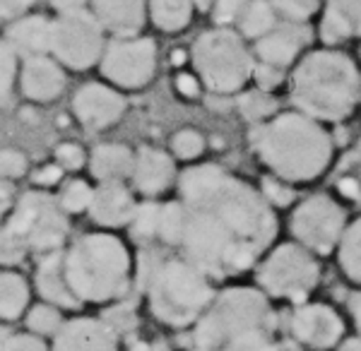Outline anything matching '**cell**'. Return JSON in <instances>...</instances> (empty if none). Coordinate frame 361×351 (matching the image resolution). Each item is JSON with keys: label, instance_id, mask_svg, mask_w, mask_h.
<instances>
[{"label": "cell", "instance_id": "6da1fadb", "mask_svg": "<svg viewBox=\"0 0 361 351\" xmlns=\"http://www.w3.org/2000/svg\"><path fill=\"white\" fill-rule=\"evenodd\" d=\"M185 226L180 253L209 279L246 272L277 236V216L250 185L219 166H190L178 178Z\"/></svg>", "mask_w": 361, "mask_h": 351}, {"label": "cell", "instance_id": "7a4b0ae2", "mask_svg": "<svg viewBox=\"0 0 361 351\" xmlns=\"http://www.w3.org/2000/svg\"><path fill=\"white\" fill-rule=\"evenodd\" d=\"M250 144L277 176L287 180H313L333 156V140L304 113H282L253 128Z\"/></svg>", "mask_w": 361, "mask_h": 351}, {"label": "cell", "instance_id": "3957f363", "mask_svg": "<svg viewBox=\"0 0 361 351\" xmlns=\"http://www.w3.org/2000/svg\"><path fill=\"white\" fill-rule=\"evenodd\" d=\"M142 277L149 311L161 325L188 327L205 315L214 301L212 284L205 272L185 257H142Z\"/></svg>", "mask_w": 361, "mask_h": 351}, {"label": "cell", "instance_id": "277c9868", "mask_svg": "<svg viewBox=\"0 0 361 351\" xmlns=\"http://www.w3.org/2000/svg\"><path fill=\"white\" fill-rule=\"evenodd\" d=\"M68 284L82 303H109L130 286V253L114 233H87L63 253Z\"/></svg>", "mask_w": 361, "mask_h": 351}, {"label": "cell", "instance_id": "5b68a950", "mask_svg": "<svg viewBox=\"0 0 361 351\" xmlns=\"http://www.w3.org/2000/svg\"><path fill=\"white\" fill-rule=\"evenodd\" d=\"M359 75L345 54L318 51L294 70L292 101L308 118L342 121L354 111Z\"/></svg>", "mask_w": 361, "mask_h": 351}, {"label": "cell", "instance_id": "8992f818", "mask_svg": "<svg viewBox=\"0 0 361 351\" xmlns=\"http://www.w3.org/2000/svg\"><path fill=\"white\" fill-rule=\"evenodd\" d=\"M272 311L267 298L258 289L238 286L222 291L195 323V349L217 351L234 339L255 332H272Z\"/></svg>", "mask_w": 361, "mask_h": 351}, {"label": "cell", "instance_id": "52a82bcc", "mask_svg": "<svg viewBox=\"0 0 361 351\" xmlns=\"http://www.w3.org/2000/svg\"><path fill=\"white\" fill-rule=\"evenodd\" d=\"M193 63L207 90L217 94L241 90L253 75L250 54L243 41L229 29L202 34L193 46Z\"/></svg>", "mask_w": 361, "mask_h": 351}, {"label": "cell", "instance_id": "ba28073f", "mask_svg": "<svg viewBox=\"0 0 361 351\" xmlns=\"http://www.w3.org/2000/svg\"><path fill=\"white\" fill-rule=\"evenodd\" d=\"M8 226L22 238L32 253H56L68 236L66 209L44 190L25 192L10 212Z\"/></svg>", "mask_w": 361, "mask_h": 351}, {"label": "cell", "instance_id": "9c48e42d", "mask_svg": "<svg viewBox=\"0 0 361 351\" xmlns=\"http://www.w3.org/2000/svg\"><path fill=\"white\" fill-rule=\"evenodd\" d=\"M320 277L318 262L306 248L284 243L265 257L258 267V284L270 296L301 301L316 289Z\"/></svg>", "mask_w": 361, "mask_h": 351}, {"label": "cell", "instance_id": "30bf717a", "mask_svg": "<svg viewBox=\"0 0 361 351\" xmlns=\"http://www.w3.org/2000/svg\"><path fill=\"white\" fill-rule=\"evenodd\" d=\"M104 32L106 29L102 27L94 13L78 10V13L61 15L54 20L51 56L70 70H87L97 66L106 51Z\"/></svg>", "mask_w": 361, "mask_h": 351}, {"label": "cell", "instance_id": "8fae6325", "mask_svg": "<svg viewBox=\"0 0 361 351\" xmlns=\"http://www.w3.org/2000/svg\"><path fill=\"white\" fill-rule=\"evenodd\" d=\"M102 75L116 87H145L157 68V46L152 39H116L102 56Z\"/></svg>", "mask_w": 361, "mask_h": 351}, {"label": "cell", "instance_id": "7c38bea8", "mask_svg": "<svg viewBox=\"0 0 361 351\" xmlns=\"http://www.w3.org/2000/svg\"><path fill=\"white\" fill-rule=\"evenodd\" d=\"M345 231V212L325 195H313L292 216V233L306 248L330 253Z\"/></svg>", "mask_w": 361, "mask_h": 351}, {"label": "cell", "instance_id": "4fadbf2b", "mask_svg": "<svg viewBox=\"0 0 361 351\" xmlns=\"http://www.w3.org/2000/svg\"><path fill=\"white\" fill-rule=\"evenodd\" d=\"M73 113L87 130H104L123 118L126 99L111 87L90 82L75 92Z\"/></svg>", "mask_w": 361, "mask_h": 351}, {"label": "cell", "instance_id": "5bb4252c", "mask_svg": "<svg viewBox=\"0 0 361 351\" xmlns=\"http://www.w3.org/2000/svg\"><path fill=\"white\" fill-rule=\"evenodd\" d=\"M292 332L304 347L325 351L333 349L345 335V323L330 306L323 303H306L296 308L292 315Z\"/></svg>", "mask_w": 361, "mask_h": 351}, {"label": "cell", "instance_id": "9a60e30c", "mask_svg": "<svg viewBox=\"0 0 361 351\" xmlns=\"http://www.w3.org/2000/svg\"><path fill=\"white\" fill-rule=\"evenodd\" d=\"M51 351H118V335L102 318L66 320Z\"/></svg>", "mask_w": 361, "mask_h": 351}, {"label": "cell", "instance_id": "2e32d148", "mask_svg": "<svg viewBox=\"0 0 361 351\" xmlns=\"http://www.w3.org/2000/svg\"><path fill=\"white\" fill-rule=\"evenodd\" d=\"M20 87L29 101L49 104L63 94L66 73L54 56H34L25 58L20 68Z\"/></svg>", "mask_w": 361, "mask_h": 351}, {"label": "cell", "instance_id": "e0dca14e", "mask_svg": "<svg viewBox=\"0 0 361 351\" xmlns=\"http://www.w3.org/2000/svg\"><path fill=\"white\" fill-rule=\"evenodd\" d=\"M34 284H37L39 296L61 311H78L82 306V301L73 294L68 284L66 267H63V250L42 255L37 272H34Z\"/></svg>", "mask_w": 361, "mask_h": 351}, {"label": "cell", "instance_id": "ac0fdd59", "mask_svg": "<svg viewBox=\"0 0 361 351\" xmlns=\"http://www.w3.org/2000/svg\"><path fill=\"white\" fill-rule=\"evenodd\" d=\"M308 37H311V32L304 25H296V22L279 25L255 41V54L265 66L284 68L301 54Z\"/></svg>", "mask_w": 361, "mask_h": 351}, {"label": "cell", "instance_id": "d6986e66", "mask_svg": "<svg viewBox=\"0 0 361 351\" xmlns=\"http://www.w3.org/2000/svg\"><path fill=\"white\" fill-rule=\"evenodd\" d=\"M92 10L106 32L130 39L145 27L147 0H92Z\"/></svg>", "mask_w": 361, "mask_h": 351}, {"label": "cell", "instance_id": "ffe728a7", "mask_svg": "<svg viewBox=\"0 0 361 351\" xmlns=\"http://www.w3.org/2000/svg\"><path fill=\"white\" fill-rule=\"evenodd\" d=\"M51 39H54V20H46L44 15L20 17L10 25L8 34H5V41L22 58L49 56Z\"/></svg>", "mask_w": 361, "mask_h": 351}, {"label": "cell", "instance_id": "44dd1931", "mask_svg": "<svg viewBox=\"0 0 361 351\" xmlns=\"http://www.w3.org/2000/svg\"><path fill=\"white\" fill-rule=\"evenodd\" d=\"M135 207L137 204L123 183H102L92 197L90 214L99 226L114 229V226L130 224Z\"/></svg>", "mask_w": 361, "mask_h": 351}, {"label": "cell", "instance_id": "7402d4cb", "mask_svg": "<svg viewBox=\"0 0 361 351\" xmlns=\"http://www.w3.org/2000/svg\"><path fill=\"white\" fill-rule=\"evenodd\" d=\"M173 168L171 156L154 147H142L135 154V166H133V183L145 195H159L173 183Z\"/></svg>", "mask_w": 361, "mask_h": 351}, {"label": "cell", "instance_id": "603a6c76", "mask_svg": "<svg viewBox=\"0 0 361 351\" xmlns=\"http://www.w3.org/2000/svg\"><path fill=\"white\" fill-rule=\"evenodd\" d=\"M135 156L126 144H99L90 156V171L102 183H123V178L133 176Z\"/></svg>", "mask_w": 361, "mask_h": 351}, {"label": "cell", "instance_id": "cb8c5ba5", "mask_svg": "<svg viewBox=\"0 0 361 351\" xmlns=\"http://www.w3.org/2000/svg\"><path fill=\"white\" fill-rule=\"evenodd\" d=\"M320 34L328 44L361 37V0H328Z\"/></svg>", "mask_w": 361, "mask_h": 351}, {"label": "cell", "instance_id": "d4e9b609", "mask_svg": "<svg viewBox=\"0 0 361 351\" xmlns=\"http://www.w3.org/2000/svg\"><path fill=\"white\" fill-rule=\"evenodd\" d=\"M29 306V284L20 272L0 270V320L13 323L25 315Z\"/></svg>", "mask_w": 361, "mask_h": 351}, {"label": "cell", "instance_id": "484cf974", "mask_svg": "<svg viewBox=\"0 0 361 351\" xmlns=\"http://www.w3.org/2000/svg\"><path fill=\"white\" fill-rule=\"evenodd\" d=\"M193 0H149V17L161 32H178L190 22Z\"/></svg>", "mask_w": 361, "mask_h": 351}, {"label": "cell", "instance_id": "4316f807", "mask_svg": "<svg viewBox=\"0 0 361 351\" xmlns=\"http://www.w3.org/2000/svg\"><path fill=\"white\" fill-rule=\"evenodd\" d=\"M241 20V32L250 39H260L275 29V8L267 0H248Z\"/></svg>", "mask_w": 361, "mask_h": 351}, {"label": "cell", "instance_id": "83f0119b", "mask_svg": "<svg viewBox=\"0 0 361 351\" xmlns=\"http://www.w3.org/2000/svg\"><path fill=\"white\" fill-rule=\"evenodd\" d=\"M340 265L352 282L361 284V219L354 221L342 236Z\"/></svg>", "mask_w": 361, "mask_h": 351}, {"label": "cell", "instance_id": "f1b7e54d", "mask_svg": "<svg viewBox=\"0 0 361 351\" xmlns=\"http://www.w3.org/2000/svg\"><path fill=\"white\" fill-rule=\"evenodd\" d=\"M63 313L61 308L51 306V303H39V306L27 311V330L37 337H56L58 330L63 327Z\"/></svg>", "mask_w": 361, "mask_h": 351}, {"label": "cell", "instance_id": "f546056e", "mask_svg": "<svg viewBox=\"0 0 361 351\" xmlns=\"http://www.w3.org/2000/svg\"><path fill=\"white\" fill-rule=\"evenodd\" d=\"M159 219H161V207L154 202H142L135 207V214L130 219L133 236L140 243H149L154 238H159Z\"/></svg>", "mask_w": 361, "mask_h": 351}, {"label": "cell", "instance_id": "4dcf8cb0", "mask_svg": "<svg viewBox=\"0 0 361 351\" xmlns=\"http://www.w3.org/2000/svg\"><path fill=\"white\" fill-rule=\"evenodd\" d=\"M183 226H185V207L183 202H166L161 207V219H159V238L166 245H176L180 243L183 236Z\"/></svg>", "mask_w": 361, "mask_h": 351}, {"label": "cell", "instance_id": "1f68e13d", "mask_svg": "<svg viewBox=\"0 0 361 351\" xmlns=\"http://www.w3.org/2000/svg\"><path fill=\"white\" fill-rule=\"evenodd\" d=\"M238 109H241L243 118L258 123V121H265L270 116H275L277 111V99L270 97L265 90H253V92H246L238 99Z\"/></svg>", "mask_w": 361, "mask_h": 351}, {"label": "cell", "instance_id": "d6a6232c", "mask_svg": "<svg viewBox=\"0 0 361 351\" xmlns=\"http://www.w3.org/2000/svg\"><path fill=\"white\" fill-rule=\"evenodd\" d=\"M217 351H301V349L289 342H275L272 332H255V335L234 339V342H229L226 347Z\"/></svg>", "mask_w": 361, "mask_h": 351}, {"label": "cell", "instance_id": "836d02e7", "mask_svg": "<svg viewBox=\"0 0 361 351\" xmlns=\"http://www.w3.org/2000/svg\"><path fill=\"white\" fill-rule=\"evenodd\" d=\"M29 253H32L29 245L5 224L3 229H0V267L8 270V267L20 265V262H25V257Z\"/></svg>", "mask_w": 361, "mask_h": 351}, {"label": "cell", "instance_id": "e575fe53", "mask_svg": "<svg viewBox=\"0 0 361 351\" xmlns=\"http://www.w3.org/2000/svg\"><path fill=\"white\" fill-rule=\"evenodd\" d=\"M92 197H94V190H92L85 180H70L66 185V190L61 192V197H58V202H61V207L66 209V212L78 214V212H82V209H90Z\"/></svg>", "mask_w": 361, "mask_h": 351}, {"label": "cell", "instance_id": "d590c367", "mask_svg": "<svg viewBox=\"0 0 361 351\" xmlns=\"http://www.w3.org/2000/svg\"><path fill=\"white\" fill-rule=\"evenodd\" d=\"M15 78H20V68H17V54L13 46L5 39H0V99L10 94L15 85Z\"/></svg>", "mask_w": 361, "mask_h": 351}, {"label": "cell", "instance_id": "8d00e7d4", "mask_svg": "<svg viewBox=\"0 0 361 351\" xmlns=\"http://www.w3.org/2000/svg\"><path fill=\"white\" fill-rule=\"evenodd\" d=\"M171 149L178 159H195V156H200L202 149H205V140H202L200 133L185 128V130H178L176 135H173Z\"/></svg>", "mask_w": 361, "mask_h": 351}, {"label": "cell", "instance_id": "74e56055", "mask_svg": "<svg viewBox=\"0 0 361 351\" xmlns=\"http://www.w3.org/2000/svg\"><path fill=\"white\" fill-rule=\"evenodd\" d=\"M0 351H51L44 337H37L32 332H17L0 339Z\"/></svg>", "mask_w": 361, "mask_h": 351}, {"label": "cell", "instance_id": "f35d334b", "mask_svg": "<svg viewBox=\"0 0 361 351\" xmlns=\"http://www.w3.org/2000/svg\"><path fill=\"white\" fill-rule=\"evenodd\" d=\"M27 173V156L17 149H0V178L15 180Z\"/></svg>", "mask_w": 361, "mask_h": 351}, {"label": "cell", "instance_id": "ab89813d", "mask_svg": "<svg viewBox=\"0 0 361 351\" xmlns=\"http://www.w3.org/2000/svg\"><path fill=\"white\" fill-rule=\"evenodd\" d=\"M104 323H106L111 330L116 332V335H123V332L128 330H133L137 323V318H135V311H133L130 306H116V308H109L106 313H104Z\"/></svg>", "mask_w": 361, "mask_h": 351}, {"label": "cell", "instance_id": "60d3db41", "mask_svg": "<svg viewBox=\"0 0 361 351\" xmlns=\"http://www.w3.org/2000/svg\"><path fill=\"white\" fill-rule=\"evenodd\" d=\"M272 5H275V10H279L282 15H287L289 20L301 22L316 13L318 0H272Z\"/></svg>", "mask_w": 361, "mask_h": 351}, {"label": "cell", "instance_id": "b9f144b4", "mask_svg": "<svg viewBox=\"0 0 361 351\" xmlns=\"http://www.w3.org/2000/svg\"><path fill=\"white\" fill-rule=\"evenodd\" d=\"M56 164L68 171H75L85 164V152L82 147H78L75 142H63L56 147Z\"/></svg>", "mask_w": 361, "mask_h": 351}, {"label": "cell", "instance_id": "7bdbcfd3", "mask_svg": "<svg viewBox=\"0 0 361 351\" xmlns=\"http://www.w3.org/2000/svg\"><path fill=\"white\" fill-rule=\"evenodd\" d=\"M248 0H214V22L219 25H229L236 17L243 15Z\"/></svg>", "mask_w": 361, "mask_h": 351}, {"label": "cell", "instance_id": "ee69618b", "mask_svg": "<svg viewBox=\"0 0 361 351\" xmlns=\"http://www.w3.org/2000/svg\"><path fill=\"white\" fill-rule=\"evenodd\" d=\"M263 190H265L267 200L275 202V204H289L294 200V190H289L287 185L277 183V180H272V178L263 180Z\"/></svg>", "mask_w": 361, "mask_h": 351}, {"label": "cell", "instance_id": "f6af8a7d", "mask_svg": "<svg viewBox=\"0 0 361 351\" xmlns=\"http://www.w3.org/2000/svg\"><path fill=\"white\" fill-rule=\"evenodd\" d=\"M63 173H66V168L58 166V164H49V166H42L37 173L32 176L34 185H39V188H51V185H56L58 180L63 178Z\"/></svg>", "mask_w": 361, "mask_h": 351}, {"label": "cell", "instance_id": "bcb514c9", "mask_svg": "<svg viewBox=\"0 0 361 351\" xmlns=\"http://www.w3.org/2000/svg\"><path fill=\"white\" fill-rule=\"evenodd\" d=\"M37 0H0V17L5 20H20Z\"/></svg>", "mask_w": 361, "mask_h": 351}, {"label": "cell", "instance_id": "7dc6e473", "mask_svg": "<svg viewBox=\"0 0 361 351\" xmlns=\"http://www.w3.org/2000/svg\"><path fill=\"white\" fill-rule=\"evenodd\" d=\"M255 80L260 82V90H272V87H277L279 82H282V75H279V68H272V66H265V63H260L258 68H255Z\"/></svg>", "mask_w": 361, "mask_h": 351}, {"label": "cell", "instance_id": "c3c4849f", "mask_svg": "<svg viewBox=\"0 0 361 351\" xmlns=\"http://www.w3.org/2000/svg\"><path fill=\"white\" fill-rule=\"evenodd\" d=\"M15 188L10 180L0 178V216H5L8 212H13L15 209Z\"/></svg>", "mask_w": 361, "mask_h": 351}, {"label": "cell", "instance_id": "681fc988", "mask_svg": "<svg viewBox=\"0 0 361 351\" xmlns=\"http://www.w3.org/2000/svg\"><path fill=\"white\" fill-rule=\"evenodd\" d=\"M337 190L345 197H349V200H361V183L354 176H345V178L337 180Z\"/></svg>", "mask_w": 361, "mask_h": 351}, {"label": "cell", "instance_id": "f907efd6", "mask_svg": "<svg viewBox=\"0 0 361 351\" xmlns=\"http://www.w3.org/2000/svg\"><path fill=\"white\" fill-rule=\"evenodd\" d=\"M176 87H178V92L183 97H197V92H200V87H197V80L193 78V75H178Z\"/></svg>", "mask_w": 361, "mask_h": 351}, {"label": "cell", "instance_id": "816d5d0a", "mask_svg": "<svg viewBox=\"0 0 361 351\" xmlns=\"http://www.w3.org/2000/svg\"><path fill=\"white\" fill-rule=\"evenodd\" d=\"M51 5H54L61 15H66V13H78V10H85L87 0H51Z\"/></svg>", "mask_w": 361, "mask_h": 351}, {"label": "cell", "instance_id": "f5cc1de1", "mask_svg": "<svg viewBox=\"0 0 361 351\" xmlns=\"http://www.w3.org/2000/svg\"><path fill=\"white\" fill-rule=\"evenodd\" d=\"M349 311H352L354 325H357L359 337H361V294H354L352 298H349Z\"/></svg>", "mask_w": 361, "mask_h": 351}, {"label": "cell", "instance_id": "db71d44e", "mask_svg": "<svg viewBox=\"0 0 361 351\" xmlns=\"http://www.w3.org/2000/svg\"><path fill=\"white\" fill-rule=\"evenodd\" d=\"M337 351H361V337H354V339H347Z\"/></svg>", "mask_w": 361, "mask_h": 351}, {"label": "cell", "instance_id": "11a10c76", "mask_svg": "<svg viewBox=\"0 0 361 351\" xmlns=\"http://www.w3.org/2000/svg\"><path fill=\"white\" fill-rule=\"evenodd\" d=\"M183 61H185V58H183V51H173V54H171V63H173V66H180Z\"/></svg>", "mask_w": 361, "mask_h": 351}, {"label": "cell", "instance_id": "9f6ffc18", "mask_svg": "<svg viewBox=\"0 0 361 351\" xmlns=\"http://www.w3.org/2000/svg\"><path fill=\"white\" fill-rule=\"evenodd\" d=\"M195 3H197V8L205 10V8H209V3H212V0H195Z\"/></svg>", "mask_w": 361, "mask_h": 351}, {"label": "cell", "instance_id": "6f0895ef", "mask_svg": "<svg viewBox=\"0 0 361 351\" xmlns=\"http://www.w3.org/2000/svg\"><path fill=\"white\" fill-rule=\"evenodd\" d=\"M195 351H205V349H195Z\"/></svg>", "mask_w": 361, "mask_h": 351}]
</instances>
